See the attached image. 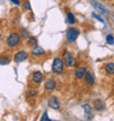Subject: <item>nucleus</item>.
<instances>
[{
	"label": "nucleus",
	"instance_id": "nucleus-23",
	"mask_svg": "<svg viewBox=\"0 0 114 121\" xmlns=\"http://www.w3.org/2000/svg\"><path fill=\"white\" fill-rule=\"evenodd\" d=\"M92 17H93V18H95V19L98 20V21H100V22L104 23V20L102 19V18H101L100 16H98V14H95V13H92Z\"/></svg>",
	"mask_w": 114,
	"mask_h": 121
},
{
	"label": "nucleus",
	"instance_id": "nucleus-14",
	"mask_svg": "<svg viewBox=\"0 0 114 121\" xmlns=\"http://www.w3.org/2000/svg\"><path fill=\"white\" fill-rule=\"evenodd\" d=\"M104 69H105V72H106L109 75H114V63L105 64Z\"/></svg>",
	"mask_w": 114,
	"mask_h": 121
},
{
	"label": "nucleus",
	"instance_id": "nucleus-7",
	"mask_svg": "<svg viewBox=\"0 0 114 121\" xmlns=\"http://www.w3.org/2000/svg\"><path fill=\"white\" fill-rule=\"evenodd\" d=\"M32 80L34 84H41L42 80H43V73L40 72V70H36L33 73V76H32Z\"/></svg>",
	"mask_w": 114,
	"mask_h": 121
},
{
	"label": "nucleus",
	"instance_id": "nucleus-4",
	"mask_svg": "<svg viewBox=\"0 0 114 121\" xmlns=\"http://www.w3.org/2000/svg\"><path fill=\"white\" fill-rule=\"evenodd\" d=\"M64 63L66 64V66L68 67H73L76 65L77 60L76 58L73 57V55L68 51H65L64 52Z\"/></svg>",
	"mask_w": 114,
	"mask_h": 121
},
{
	"label": "nucleus",
	"instance_id": "nucleus-22",
	"mask_svg": "<svg viewBox=\"0 0 114 121\" xmlns=\"http://www.w3.org/2000/svg\"><path fill=\"white\" fill-rule=\"evenodd\" d=\"M23 9H24V10H25V11H31V4H30V2H28V0H26V1H25V2H24V3H23Z\"/></svg>",
	"mask_w": 114,
	"mask_h": 121
},
{
	"label": "nucleus",
	"instance_id": "nucleus-25",
	"mask_svg": "<svg viewBox=\"0 0 114 121\" xmlns=\"http://www.w3.org/2000/svg\"><path fill=\"white\" fill-rule=\"evenodd\" d=\"M11 2L14 3V4H16V6H20V4H21L20 0H11Z\"/></svg>",
	"mask_w": 114,
	"mask_h": 121
},
{
	"label": "nucleus",
	"instance_id": "nucleus-18",
	"mask_svg": "<svg viewBox=\"0 0 114 121\" xmlns=\"http://www.w3.org/2000/svg\"><path fill=\"white\" fill-rule=\"evenodd\" d=\"M36 94H37L36 89H28V94H26V97H28V98H32V97H35Z\"/></svg>",
	"mask_w": 114,
	"mask_h": 121
},
{
	"label": "nucleus",
	"instance_id": "nucleus-15",
	"mask_svg": "<svg viewBox=\"0 0 114 121\" xmlns=\"http://www.w3.org/2000/svg\"><path fill=\"white\" fill-rule=\"evenodd\" d=\"M66 22L68 23V24H75V23H76V18H75V16H73L71 12H68V13H67Z\"/></svg>",
	"mask_w": 114,
	"mask_h": 121
},
{
	"label": "nucleus",
	"instance_id": "nucleus-9",
	"mask_svg": "<svg viewBox=\"0 0 114 121\" xmlns=\"http://www.w3.org/2000/svg\"><path fill=\"white\" fill-rule=\"evenodd\" d=\"M48 106L53 109H59L60 108V105H59V101H58V99L56 97H51L49 100H48Z\"/></svg>",
	"mask_w": 114,
	"mask_h": 121
},
{
	"label": "nucleus",
	"instance_id": "nucleus-13",
	"mask_svg": "<svg viewBox=\"0 0 114 121\" xmlns=\"http://www.w3.org/2000/svg\"><path fill=\"white\" fill-rule=\"evenodd\" d=\"M45 51H44V48H42V46H38V45H36V46H34V48H32V54L33 55H42V54H44Z\"/></svg>",
	"mask_w": 114,
	"mask_h": 121
},
{
	"label": "nucleus",
	"instance_id": "nucleus-10",
	"mask_svg": "<svg viewBox=\"0 0 114 121\" xmlns=\"http://www.w3.org/2000/svg\"><path fill=\"white\" fill-rule=\"evenodd\" d=\"M93 107H94V109L98 110V111H103L105 108L104 102L102 101L101 99H95L94 102H93Z\"/></svg>",
	"mask_w": 114,
	"mask_h": 121
},
{
	"label": "nucleus",
	"instance_id": "nucleus-2",
	"mask_svg": "<svg viewBox=\"0 0 114 121\" xmlns=\"http://www.w3.org/2000/svg\"><path fill=\"white\" fill-rule=\"evenodd\" d=\"M20 35L19 33H16V32H13L11 34L8 36L7 39V45L9 46V48H16V45L20 43Z\"/></svg>",
	"mask_w": 114,
	"mask_h": 121
},
{
	"label": "nucleus",
	"instance_id": "nucleus-3",
	"mask_svg": "<svg viewBox=\"0 0 114 121\" xmlns=\"http://www.w3.org/2000/svg\"><path fill=\"white\" fill-rule=\"evenodd\" d=\"M80 34V31L76 28H70V29L67 30L66 32V39L67 41L69 42V43H73V42L77 40V38L79 36Z\"/></svg>",
	"mask_w": 114,
	"mask_h": 121
},
{
	"label": "nucleus",
	"instance_id": "nucleus-12",
	"mask_svg": "<svg viewBox=\"0 0 114 121\" xmlns=\"http://www.w3.org/2000/svg\"><path fill=\"white\" fill-rule=\"evenodd\" d=\"M45 88L47 90H54L56 88V82L54 79H47L45 82Z\"/></svg>",
	"mask_w": 114,
	"mask_h": 121
},
{
	"label": "nucleus",
	"instance_id": "nucleus-11",
	"mask_svg": "<svg viewBox=\"0 0 114 121\" xmlns=\"http://www.w3.org/2000/svg\"><path fill=\"white\" fill-rule=\"evenodd\" d=\"M85 79H86V83L88 85L92 86L94 84V75H93V73L92 72H87L85 75Z\"/></svg>",
	"mask_w": 114,
	"mask_h": 121
},
{
	"label": "nucleus",
	"instance_id": "nucleus-21",
	"mask_svg": "<svg viewBox=\"0 0 114 121\" xmlns=\"http://www.w3.org/2000/svg\"><path fill=\"white\" fill-rule=\"evenodd\" d=\"M106 43L108 44H114V36L112 34H108L106 35Z\"/></svg>",
	"mask_w": 114,
	"mask_h": 121
},
{
	"label": "nucleus",
	"instance_id": "nucleus-5",
	"mask_svg": "<svg viewBox=\"0 0 114 121\" xmlns=\"http://www.w3.org/2000/svg\"><path fill=\"white\" fill-rule=\"evenodd\" d=\"M91 6L93 7L95 10H98L100 13H103L105 16L108 14V10H106V8H105L101 2H98L97 0H91Z\"/></svg>",
	"mask_w": 114,
	"mask_h": 121
},
{
	"label": "nucleus",
	"instance_id": "nucleus-24",
	"mask_svg": "<svg viewBox=\"0 0 114 121\" xmlns=\"http://www.w3.org/2000/svg\"><path fill=\"white\" fill-rule=\"evenodd\" d=\"M42 121H46V120H49V118H48V115H47V112L45 111L44 113H43V116H42V118H41Z\"/></svg>",
	"mask_w": 114,
	"mask_h": 121
},
{
	"label": "nucleus",
	"instance_id": "nucleus-8",
	"mask_svg": "<svg viewBox=\"0 0 114 121\" xmlns=\"http://www.w3.org/2000/svg\"><path fill=\"white\" fill-rule=\"evenodd\" d=\"M86 73H87V68H86L85 66H81V67H78V68L76 69L75 75H76V77L78 78V79H82L83 77H85Z\"/></svg>",
	"mask_w": 114,
	"mask_h": 121
},
{
	"label": "nucleus",
	"instance_id": "nucleus-6",
	"mask_svg": "<svg viewBox=\"0 0 114 121\" xmlns=\"http://www.w3.org/2000/svg\"><path fill=\"white\" fill-rule=\"evenodd\" d=\"M26 58H28V53L24 52V51H20V52H18V53L14 55L13 60H14L16 63H22L23 60H25Z\"/></svg>",
	"mask_w": 114,
	"mask_h": 121
},
{
	"label": "nucleus",
	"instance_id": "nucleus-26",
	"mask_svg": "<svg viewBox=\"0 0 114 121\" xmlns=\"http://www.w3.org/2000/svg\"><path fill=\"white\" fill-rule=\"evenodd\" d=\"M0 40H1V33H0Z\"/></svg>",
	"mask_w": 114,
	"mask_h": 121
},
{
	"label": "nucleus",
	"instance_id": "nucleus-16",
	"mask_svg": "<svg viewBox=\"0 0 114 121\" xmlns=\"http://www.w3.org/2000/svg\"><path fill=\"white\" fill-rule=\"evenodd\" d=\"M28 46H32V48L36 46V45H37V39L35 38V36H31V38H28Z\"/></svg>",
	"mask_w": 114,
	"mask_h": 121
},
{
	"label": "nucleus",
	"instance_id": "nucleus-20",
	"mask_svg": "<svg viewBox=\"0 0 114 121\" xmlns=\"http://www.w3.org/2000/svg\"><path fill=\"white\" fill-rule=\"evenodd\" d=\"M83 110H85L86 115H89V113H91L92 108H91V106L87 104V105H83Z\"/></svg>",
	"mask_w": 114,
	"mask_h": 121
},
{
	"label": "nucleus",
	"instance_id": "nucleus-17",
	"mask_svg": "<svg viewBox=\"0 0 114 121\" xmlns=\"http://www.w3.org/2000/svg\"><path fill=\"white\" fill-rule=\"evenodd\" d=\"M10 63V58L8 56H1L0 57V65H8Z\"/></svg>",
	"mask_w": 114,
	"mask_h": 121
},
{
	"label": "nucleus",
	"instance_id": "nucleus-19",
	"mask_svg": "<svg viewBox=\"0 0 114 121\" xmlns=\"http://www.w3.org/2000/svg\"><path fill=\"white\" fill-rule=\"evenodd\" d=\"M21 35H22L23 40H28L30 36H28V32L26 29H21Z\"/></svg>",
	"mask_w": 114,
	"mask_h": 121
},
{
	"label": "nucleus",
	"instance_id": "nucleus-1",
	"mask_svg": "<svg viewBox=\"0 0 114 121\" xmlns=\"http://www.w3.org/2000/svg\"><path fill=\"white\" fill-rule=\"evenodd\" d=\"M64 65H65V63H64V60L61 58H59V57L55 58L54 62H53V65H52L53 73L56 74V75L61 74L64 72Z\"/></svg>",
	"mask_w": 114,
	"mask_h": 121
},
{
	"label": "nucleus",
	"instance_id": "nucleus-27",
	"mask_svg": "<svg viewBox=\"0 0 114 121\" xmlns=\"http://www.w3.org/2000/svg\"><path fill=\"white\" fill-rule=\"evenodd\" d=\"M113 17H114V13H113Z\"/></svg>",
	"mask_w": 114,
	"mask_h": 121
}]
</instances>
